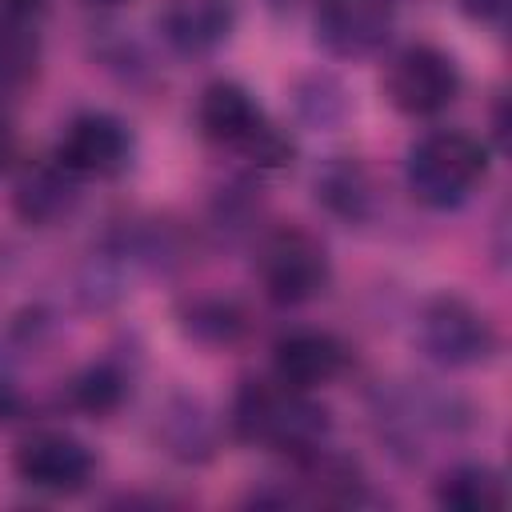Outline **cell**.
<instances>
[{
    "mask_svg": "<svg viewBox=\"0 0 512 512\" xmlns=\"http://www.w3.org/2000/svg\"><path fill=\"white\" fill-rule=\"evenodd\" d=\"M236 28V0H168L160 36L180 56H212Z\"/></svg>",
    "mask_w": 512,
    "mask_h": 512,
    "instance_id": "obj_12",
    "label": "cell"
},
{
    "mask_svg": "<svg viewBox=\"0 0 512 512\" xmlns=\"http://www.w3.org/2000/svg\"><path fill=\"white\" fill-rule=\"evenodd\" d=\"M128 396V372L116 360H96L68 380V404L84 416H112Z\"/></svg>",
    "mask_w": 512,
    "mask_h": 512,
    "instance_id": "obj_17",
    "label": "cell"
},
{
    "mask_svg": "<svg viewBox=\"0 0 512 512\" xmlns=\"http://www.w3.org/2000/svg\"><path fill=\"white\" fill-rule=\"evenodd\" d=\"M160 440L176 460H208L216 452V420L204 408V400L176 396L160 416Z\"/></svg>",
    "mask_w": 512,
    "mask_h": 512,
    "instance_id": "obj_15",
    "label": "cell"
},
{
    "mask_svg": "<svg viewBox=\"0 0 512 512\" xmlns=\"http://www.w3.org/2000/svg\"><path fill=\"white\" fill-rule=\"evenodd\" d=\"M312 188H316V200H320L336 220H344V224H364V220L376 216L380 188H376L368 164L356 160V156H332V160L316 172Z\"/></svg>",
    "mask_w": 512,
    "mask_h": 512,
    "instance_id": "obj_13",
    "label": "cell"
},
{
    "mask_svg": "<svg viewBox=\"0 0 512 512\" xmlns=\"http://www.w3.org/2000/svg\"><path fill=\"white\" fill-rule=\"evenodd\" d=\"M12 468L36 492L72 496V492H84L92 484L96 456L84 440H76L68 432H56V428H44V432H32L16 444Z\"/></svg>",
    "mask_w": 512,
    "mask_h": 512,
    "instance_id": "obj_7",
    "label": "cell"
},
{
    "mask_svg": "<svg viewBox=\"0 0 512 512\" xmlns=\"http://www.w3.org/2000/svg\"><path fill=\"white\" fill-rule=\"evenodd\" d=\"M436 504L452 512H492L508 504V488L492 464L464 460L444 468V476L436 480Z\"/></svg>",
    "mask_w": 512,
    "mask_h": 512,
    "instance_id": "obj_14",
    "label": "cell"
},
{
    "mask_svg": "<svg viewBox=\"0 0 512 512\" xmlns=\"http://www.w3.org/2000/svg\"><path fill=\"white\" fill-rule=\"evenodd\" d=\"M384 96L404 116H436L460 96V68L436 44H408L384 68Z\"/></svg>",
    "mask_w": 512,
    "mask_h": 512,
    "instance_id": "obj_6",
    "label": "cell"
},
{
    "mask_svg": "<svg viewBox=\"0 0 512 512\" xmlns=\"http://www.w3.org/2000/svg\"><path fill=\"white\" fill-rule=\"evenodd\" d=\"M88 8H120V4H128V0H84Z\"/></svg>",
    "mask_w": 512,
    "mask_h": 512,
    "instance_id": "obj_24",
    "label": "cell"
},
{
    "mask_svg": "<svg viewBox=\"0 0 512 512\" xmlns=\"http://www.w3.org/2000/svg\"><path fill=\"white\" fill-rule=\"evenodd\" d=\"M180 324L192 340L200 344H232L244 336L248 320H244V308L236 300H224V296H200V300H188L180 308Z\"/></svg>",
    "mask_w": 512,
    "mask_h": 512,
    "instance_id": "obj_18",
    "label": "cell"
},
{
    "mask_svg": "<svg viewBox=\"0 0 512 512\" xmlns=\"http://www.w3.org/2000/svg\"><path fill=\"white\" fill-rule=\"evenodd\" d=\"M40 72V20L0 12V96L20 92Z\"/></svg>",
    "mask_w": 512,
    "mask_h": 512,
    "instance_id": "obj_16",
    "label": "cell"
},
{
    "mask_svg": "<svg viewBox=\"0 0 512 512\" xmlns=\"http://www.w3.org/2000/svg\"><path fill=\"white\" fill-rule=\"evenodd\" d=\"M80 204V176H72L56 156L24 164L12 188V208L32 228H56L64 224Z\"/></svg>",
    "mask_w": 512,
    "mask_h": 512,
    "instance_id": "obj_11",
    "label": "cell"
},
{
    "mask_svg": "<svg viewBox=\"0 0 512 512\" xmlns=\"http://www.w3.org/2000/svg\"><path fill=\"white\" fill-rule=\"evenodd\" d=\"M312 28L328 56L360 60L380 52L396 32V0H316Z\"/></svg>",
    "mask_w": 512,
    "mask_h": 512,
    "instance_id": "obj_8",
    "label": "cell"
},
{
    "mask_svg": "<svg viewBox=\"0 0 512 512\" xmlns=\"http://www.w3.org/2000/svg\"><path fill=\"white\" fill-rule=\"evenodd\" d=\"M16 412H20V396H16V388H12V384H4V380H0V424H4V420H12Z\"/></svg>",
    "mask_w": 512,
    "mask_h": 512,
    "instance_id": "obj_22",
    "label": "cell"
},
{
    "mask_svg": "<svg viewBox=\"0 0 512 512\" xmlns=\"http://www.w3.org/2000/svg\"><path fill=\"white\" fill-rule=\"evenodd\" d=\"M488 176V144L464 128H432L424 132L404 160V180L412 200L424 208H456L464 204Z\"/></svg>",
    "mask_w": 512,
    "mask_h": 512,
    "instance_id": "obj_3",
    "label": "cell"
},
{
    "mask_svg": "<svg viewBox=\"0 0 512 512\" xmlns=\"http://www.w3.org/2000/svg\"><path fill=\"white\" fill-rule=\"evenodd\" d=\"M256 276H260V288H264V296L272 304L296 308V304L316 300L328 288L332 264H328L324 244L308 228L284 224V228H272L260 240V248H256Z\"/></svg>",
    "mask_w": 512,
    "mask_h": 512,
    "instance_id": "obj_4",
    "label": "cell"
},
{
    "mask_svg": "<svg viewBox=\"0 0 512 512\" xmlns=\"http://www.w3.org/2000/svg\"><path fill=\"white\" fill-rule=\"evenodd\" d=\"M416 340H420V352L440 368H476V364H488L500 348V336L488 312H480L472 300L452 292H440L420 308Z\"/></svg>",
    "mask_w": 512,
    "mask_h": 512,
    "instance_id": "obj_5",
    "label": "cell"
},
{
    "mask_svg": "<svg viewBox=\"0 0 512 512\" xmlns=\"http://www.w3.org/2000/svg\"><path fill=\"white\" fill-rule=\"evenodd\" d=\"M344 364H348L344 344L324 328H292L272 344L276 380H284L292 388H304V392H316V388L332 384L344 372Z\"/></svg>",
    "mask_w": 512,
    "mask_h": 512,
    "instance_id": "obj_10",
    "label": "cell"
},
{
    "mask_svg": "<svg viewBox=\"0 0 512 512\" xmlns=\"http://www.w3.org/2000/svg\"><path fill=\"white\" fill-rule=\"evenodd\" d=\"M228 424L244 444L284 452L288 460L320 452L332 432L328 408L284 380H244L232 396Z\"/></svg>",
    "mask_w": 512,
    "mask_h": 512,
    "instance_id": "obj_1",
    "label": "cell"
},
{
    "mask_svg": "<svg viewBox=\"0 0 512 512\" xmlns=\"http://www.w3.org/2000/svg\"><path fill=\"white\" fill-rule=\"evenodd\" d=\"M52 156L80 180H108V176H120L128 168L132 132L112 112H80L60 132Z\"/></svg>",
    "mask_w": 512,
    "mask_h": 512,
    "instance_id": "obj_9",
    "label": "cell"
},
{
    "mask_svg": "<svg viewBox=\"0 0 512 512\" xmlns=\"http://www.w3.org/2000/svg\"><path fill=\"white\" fill-rule=\"evenodd\" d=\"M196 128L204 140L240 152L256 168H288L296 156L292 136L264 116L256 96L236 80H212L196 100Z\"/></svg>",
    "mask_w": 512,
    "mask_h": 512,
    "instance_id": "obj_2",
    "label": "cell"
},
{
    "mask_svg": "<svg viewBox=\"0 0 512 512\" xmlns=\"http://www.w3.org/2000/svg\"><path fill=\"white\" fill-rule=\"evenodd\" d=\"M16 152H20V140H16V128H12V120L0 112V172H8L12 168V160H16Z\"/></svg>",
    "mask_w": 512,
    "mask_h": 512,
    "instance_id": "obj_21",
    "label": "cell"
},
{
    "mask_svg": "<svg viewBox=\"0 0 512 512\" xmlns=\"http://www.w3.org/2000/svg\"><path fill=\"white\" fill-rule=\"evenodd\" d=\"M296 104H300V116L312 120V124H336V120L344 116V108H348L344 88H340L332 76H312V80H304Z\"/></svg>",
    "mask_w": 512,
    "mask_h": 512,
    "instance_id": "obj_19",
    "label": "cell"
},
{
    "mask_svg": "<svg viewBox=\"0 0 512 512\" xmlns=\"http://www.w3.org/2000/svg\"><path fill=\"white\" fill-rule=\"evenodd\" d=\"M456 8L472 24H488V28H500L508 16V0H456Z\"/></svg>",
    "mask_w": 512,
    "mask_h": 512,
    "instance_id": "obj_20",
    "label": "cell"
},
{
    "mask_svg": "<svg viewBox=\"0 0 512 512\" xmlns=\"http://www.w3.org/2000/svg\"><path fill=\"white\" fill-rule=\"evenodd\" d=\"M304 0H268V8L272 12H292V8H300Z\"/></svg>",
    "mask_w": 512,
    "mask_h": 512,
    "instance_id": "obj_23",
    "label": "cell"
}]
</instances>
